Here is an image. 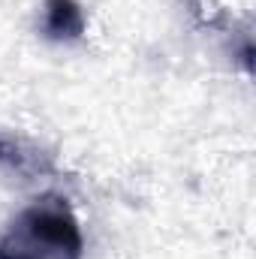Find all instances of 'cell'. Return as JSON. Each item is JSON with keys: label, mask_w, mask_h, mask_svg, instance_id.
I'll return each instance as SVG.
<instances>
[{"label": "cell", "mask_w": 256, "mask_h": 259, "mask_svg": "<svg viewBox=\"0 0 256 259\" xmlns=\"http://www.w3.org/2000/svg\"><path fill=\"white\" fill-rule=\"evenodd\" d=\"M0 169L18 175L21 181H36V178H46L55 172V160L42 148H36L18 136L0 133Z\"/></svg>", "instance_id": "2"}, {"label": "cell", "mask_w": 256, "mask_h": 259, "mask_svg": "<svg viewBox=\"0 0 256 259\" xmlns=\"http://www.w3.org/2000/svg\"><path fill=\"white\" fill-rule=\"evenodd\" d=\"M42 30L58 42H72L84 33V12L75 0H46Z\"/></svg>", "instance_id": "3"}, {"label": "cell", "mask_w": 256, "mask_h": 259, "mask_svg": "<svg viewBox=\"0 0 256 259\" xmlns=\"http://www.w3.org/2000/svg\"><path fill=\"white\" fill-rule=\"evenodd\" d=\"M84 235L64 196H42L0 232V259H81Z\"/></svg>", "instance_id": "1"}]
</instances>
